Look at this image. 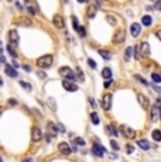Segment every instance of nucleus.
<instances>
[{
	"label": "nucleus",
	"instance_id": "obj_28",
	"mask_svg": "<svg viewBox=\"0 0 161 162\" xmlns=\"http://www.w3.org/2000/svg\"><path fill=\"white\" fill-rule=\"evenodd\" d=\"M134 52H136V54H134V58H136V59H140V55H141V50H140V44H138V45L136 46V48H134Z\"/></svg>",
	"mask_w": 161,
	"mask_h": 162
},
{
	"label": "nucleus",
	"instance_id": "obj_47",
	"mask_svg": "<svg viewBox=\"0 0 161 162\" xmlns=\"http://www.w3.org/2000/svg\"><path fill=\"white\" fill-rule=\"evenodd\" d=\"M89 103H91V104H92V107H93V109H95V107H96V102H95V100H93L92 97H89Z\"/></svg>",
	"mask_w": 161,
	"mask_h": 162
},
{
	"label": "nucleus",
	"instance_id": "obj_46",
	"mask_svg": "<svg viewBox=\"0 0 161 162\" xmlns=\"http://www.w3.org/2000/svg\"><path fill=\"white\" fill-rule=\"evenodd\" d=\"M153 89H154L156 92H158V93L161 94V88H160V86H157V85H153Z\"/></svg>",
	"mask_w": 161,
	"mask_h": 162
},
{
	"label": "nucleus",
	"instance_id": "obj_55",
	"mask_svg": "<svg viewBox=\"0 0 161 162\" xmlns=\"http://www.w3.org/2000/svg\"><path fill=\"white\" fill-rule=\"evenodd\" d=\"M2 111H3V110H2V109H0V116H2Z\"/></svg>",
	"mask_w": 161,
	"mask_h": 162
},
{
	"label": "nucleus",
	"instance_id": "obj_26",
	"mask_svg": "<svg viewBox=\"0 0 161 162\" xmlns=\"http://www.w3.org/2000/svg\"><path fill=\"white\" fill-rule=\"evenodd\" d=\"M106 128H107V133H110V134H113V135H119V131H117L113 125H107Z\"/></svg>",
	"mask_w": 161,
	"mask_h": 162
},
{
	"label": "nucleus",
	"instance_id": "obj_40",
	"mask_svg": "<svg viewBox=\"0 0 161 162\" xmlns=\"http://www.w3.org/2000/svg\"><path fill=\"white\" fill-rule=\"evenodd\" d=\"M72 23H74V28H75V31L78 30L79 27V24H78V20H76V17H72Z\"/></svg>",
	"mask_w": 161,
	"mask_h": 162
},
{
	"label": "nucleus",
	"instance_id": "obj_56",
	"mask_svg": "<svg viewBox=\"0 0 161 162\" xmlns=\"http://www.w3.org/2000/svg\"><path fill=\"white\" fill-rule=\"evenodd\" d=\"M24 2H27V3H28V2H30V0H24Z\"/></svg>",
	"mask_w": 161,
	"mask_h": 162
},
{
	"label": "nucleus",
	"instance_id": "obj_25",
	"mask_svg": "<svg viewBox=\"0 0 161 162\" xmlns=\"http://www.w3.org/2000/svg\"><path fill=\"white\" fill-rule=\"evenodd\" d=\"M102 76L105 79H110L112 78V70L109 68H105V69L102 70Z\"/></svg>",
	"mask_w": 161,
	"mask_h": 162
},
{
	"label": "nucleus",
	"instance_id": "obj_38",
	"mask_svg": "<svg viewBox=\"0 0 161 162\" xmlns=\"http://www.w3.org/2000/svg\"><path fill=\"white\" fill-rule=\"evenodd\" d=\"M154 9L158 10V11H161V0H157L156 3H154Z\"/></svg>",
	"mask_w": 161,
	"mask_h": 162
},
{
	"label": "nucleus",
	"instance_id": "obj_3",
	"mask_svg": "<svg viewBox=\"0 0 161 162\" xmlns=\"http://www.w3.org/2000/svg\"><path fill=\"white\" fill-rule=\"evenodd\" d=\"M60 75L65 79H69V80H74L75 79V74L72 72L71 68H68V66H62V68H60Z\"/></svg>",
	"mask_w": 161,
	"mask_h": 162
},
{
	"label": "nucleus",
	"instance_id": "obj_59",
	"mask_svg": "<svg viewBox=\"0 0 161 162\" xmlns=\"http://www.w3.org/2000/svg\"><path fill=\"white\" fill-rule=\"evenodd\" d=\"M160 118H161V117H160Z\"/></svg>",
	"mask_w": 161,
	"mask_h": 162
},
{
	"label": "nucleus",
	"instance_id": "obj_50",
	"mask_svg": "<svg viewBox=\"0 0 161 162\" xmlns=\"http://www.w3.org/2000/svg\"><path fill=\"white\" fill-rule=\"evenodd\" d=\"M23 68H24L26 70H27V72H30V70H31V68H30L28 65H23Z\"/></svg>",
	"mask_w": 161,
	"mask_h": 162
},
{
	"label": "nucleus",
	"instance_id": "obj_24",
	"mask_svg": "<svg viewBox=\"0 0 161 162\" xmlns=\"http://www.w3.org/2000/svg\"><path fill=\"white\" fill-rule=\"evenodd\" d=\"M151 135H153V140H156L157 142L161 141V131H160V130H154Z\"/></svg>",
	"mask_w": 161,
	"mask_h": 162
},
{
	"label": "nucleus",
	"instance_id": "obj_39",
	"mask_svg": "<svg viewBox=\"0 0 161 162\" xmlns=\"http://www.w3.org/2000/svg\"><path fill=\"white\" fill-rule=\"evenodd\" d=\"M88 65H89L92 69H95V68H96V64H95V61H93V59H88Z\"/></svg>",
	"mask_w": 161,
	"mask_h": 162
},
{
	"label": "nucleus",
	"instance_id": "obj_54",
	"mask_svg": "<svg viewBox=\"0 0 161 162\" xmlns=\"http://www.w3.org/2000/svg\"><path fill=\"white\" fill-rule=\"evenodd\" d=\"M79 3H85V2H88V0H78Z\"/></svg>",
	"mask_w": 161,
	"mask_h": 162
},
{
	"label": "nucleus",
	"instance_id": "obj_41",
	"mask_svg": "<svg viewBox=\"0 0 161 162\" xmlns=\"http://www.w3.org/2000/svg\"><path fill=\"white\" fill-rule=\"evenodd\" d=\"M126 149H127V154H132L134 151V147L130 145V144H127V145H126Z\"/></svg>",
	"mask_w": 161,
	"mask_h": 162
},
{
	"label": "nucleus",
	"instance_id": "obj_23",
	"mask_svg": "<svg viewBox=\"0 0 161 162\" xmlns=\"http://www.w3.org/2000/svg\"><path fill=\"white\" fill-rule=\"evenodd\" d=\"M141 23H143V26H151V23H153L151 16H143Z\"/></svg>",
	"mask_w": 161,
	"mask_h": 162
},
{
	"label": "nucleus",
	"instance_id": "obj_44",
	"mask_svg": "<svg viewBox=\"0 0 161 162\" xmlns=\"http://www.w3.org/2000/svg\"><path fill=\"white\" fill-rule=\"evenodd\" d=\"M27 11H28V14H30V16H34V14H36V10L33 9L31 6H28V9H27Z\"/></svg>",
	"mask_w": 161,
	"mask_h": 162
},
{
	"label": "nucleus",
	"instance_id": "obj_36",
	"mask_svg": "<svg viewBox=\"0 0 161 162\" xmlns=\"http://www.w3.org/2000/svg\"><path fill=\"white\" fill-rule=\"evenodd\" d=\"M76 31L79 32V35H81V37H85V35H86V32H85V28L81 27V26L78 27V30H76Z\"/></svg>",
	"mask_w": 161,
	"mask_h": 162
},
{
	"label": "nucleus",
	"instance_id": "obj_52",
	"mask_svg": "<svg viewBox=\"0 0 161 162\" xmlns=\"http://www.w3.org/2000/svg\"><path fill=\"white\" fill-rule=\"evenodd\" d=\"M157 104H158V106L161 107V97H160V99H158V100H157Z\"/></svg>",
	"mask_w": 161,
	"mask_h": 162
},
{
	"label": "nucleus",
	"instance_id": "obj_18",
	"mask_svg": "<svg viewBox=\"0 0 161 162\" xmlns=\"http://www.w3.org/2000/svg\"><path fill=\"white\" fill-rule=\"evenodd\" d=\"M6 74H7V76H10V78H16V76H17V70L14 69L13 66L6 65Z\"/></svg>",
	"mask_w": 161,
	"mask_h": 162
},
{
	"label": "nucleus",
	"instance_id": "obj_14",
	"mask_svg": "<svg viewBox=\"0 0 161 162\" xmlns=\"http://www.w3.org/2000/svg\"><path fill=\"white\" fill-rule=\"evenodd\" d=\"M130 32H132V35L134 38L138 37L140 35V32H141V27H140V24L138 23H133L132 24V27H130Z\"/></svg>",
	"mask_w": 161,
	"mask_h": 162
},
{
	"label": "nucleus",
	"instance_id": "obj_31",
	"mask_svg": "<svg viewBox=\"0 0 161 162\" xmlns=\"http://www.w3.org/2000/svg\"><path fill=\"white\" fill-rule=\"evenodd\" d=\"M16 23H19V24H24L26 27H30V26H31V23H30V21H27V20H24V19H19V20H16Z\"/></svg>",
	"mask_w": 161,
	"mask_h": 162
},
{
	"label": "nucleus",
	"instance_id": "obj_12",
	"mask_svg": "<svg viewBox=\"0 0 161 162\" xmlns=\"http://www.w3.org/2000/svg\"><path fill=\"white\" fill-rule=\"evenodd\" d=\"M137 100H138V103H140V106H141L144 110H147L148 107H150V100H148L144 94H137Z\"/></svg>",
	"mask_w": 161,
	"mask_h": 162
},
{
	"label": "nucleus",
	"instance_id": "obj_6",
	"mask_svg": "<svg viewBox=\"0 0 161 162\" xmlns=\"http://www.w3.org/2000/svg\"><path fill=\"white\" fill-rule=\"evenodd\" d=\"M62 88L65 90H68V92H76L78 90V85L74 83L72 80H69V79H65L64 82H62Z\"/></svg>",
	"mask_w": 161,
	"mask_h": 162
},
{
	"label": "nucleus",
	"instance_id": "obj_37",
	"mask_svg": "<svg viewBox=\"0 0 161 162\" xmlns=\"http://www.w3.org/2000/svg\"><path fill=\"white\" fill-rule=\"evenodd\" d=\"M7 52H9V54L13 56V58H16V52L13 51V46L10 45V44H9V46H7Z\"/></svg>",
	"mask_w": 161,
	"mask_h": 162
},
{
	"label": "nucleus",
	"instance_id": "obj_29",
	"mask_svg": "<svg viewBox=\"0 0 161 162\" xmlns=\"http://www.w3.org/2000/svg\"><path fill=\"white\" fill-rule=\"evenodd\" d=\"M20 86H21V88H24L26 90H27V92H30V90H31V85H28L27 82H24V80H20Z\"/></svg>",
	"mask_w": 161,
	"mask_h": 162
},
{
	"label": "nucleus",
	"instance_id": "obj_33",
	"mask_svg": "<svg viewBox=\"0 0 161 162\" xmlns=\"http://www.w3.org/2000/svg\"><path fill=\"white\" fill-rule=\"evenodd\" d=\"M76 72H78L79 82H83V79H85V76H83V74H82V69H81V68H76Z\"/></svg>",
	"mask_w": 161,
	"mask_h": 162
},
{
	"label": "nucleus",
	"instance_id": "obj_42",
	"mask_svg": "<svg viewBox=\"0 0 161 162\" xmlns=\"http://www.w3.org/2000/svg\"><path fill=\"white\" fill-rule=\"evenodd\" d=\"M37 75H38V78H40V79H45L47 78V74H45V72H42V70H40Z\"/></svg>",
	"mask_w": 161,
	"mask_h": 162
},
{
	"label": "nucleus",
	"instance_id": "obj_19",
	"mask_svg": "<svg viewBox=\"0 0 161 162\" xmlns=\"http://www.w3.org/2000/svg\"><path fill=\"white\" fill-rule=\"evenodd\" d=\"M137 145L140 147L141 149H144V151H147L148 148H150V144H148L147 140H138L137 141Z\"/></svg>",
	"mask_w": 161,
	"mask_h": 162
},
{
	"label": "nucleus",
	"instance_id": "obj_7",
	"mask_svg": "<svg viewBox=\"0 0 161 162\" xmlns=\"http://www.w3.org/2000/svg\"><path fill=\"white\" fill-rule=\"evenodd\" d=\"M31 138L34 142H40L42 140V131L38 127H33L31 128Z\"/></svg>",
	"mask_w": 161,
	"mask_h": 162
},
{
	"label": "nucleus",
	"instance_id": "obj_22",
	"mask_svg": "<svg viewBox=\"0 0 161 162\" xmlns=\"http://www.w3.org/2000/svg\"><path fill=\"white\" fill-rule=\"evenodd\" d=\"M132 54H133V48H132V46H127V48L124 50V59L130 61V58H132Z\"/></svg>",
	"mask_w": 161,
	"mask_h": 162
},
{
	"label": "nucleus",
	"instance_id": "obj_27",
	"mask_svg": "<svg viewBox=\"0 0 161 162\" xmlns=\"http://www.w3.org/2000/svg\"><path fill=\"white\" fill-rule=\"evenodd\" d=\"M91 120H92V123L95 125L99 124V116H98L96 113H92V114H91Z\"/></svg>",
	"mask_w": 161,
	"mask_h": 162
},
{
	"label": "nucleus",
	"instance_id": "obj_34",
	"mask_svg": "<svg viewBox=\"0 0 161 162\" xmlns=\"http://www.w3.org/2000/svg\"><path fill=\"white\" fill-rule=\"evenodd\" d=\"M75 144H78V145H85V140L81 138V137H76V138L74 140Z\"/></svg>",
	"mask_w": 161,
	"mask_h": 162
},
{
	"label": "nucleus",
	"instance_id": "obj_48",
	"mask_svg": "<svg viewBox=\"0 0 161 162\" xmlns=\"http://www.w3.org/2000/svg\"><path fill=\"white\" fill-rule=\"evenodd\" d=\"M9 104H11V106H14V104H17V102H16V100H14V99H9Z\"/></svg>",
	"mask_w": 161,
	"mask_h": 162
},
{
	"label": "nucleus",
	"instance_id": "obj_13",
	"mask_svg": "<svg viewBox=\"0 0 161 162\" xmlns=\"http://www.w3.org/2000/svg\"><path fill=\"white\" fill-rule=\"evenodd\" d=\"M58 151H60L62 155H69V154L72 152V149H71V147H69L67 142H61L60 145H58Z\"/></svg>",
	"mask_w": 161,
	"mask_h": 162
},
{
	"label": "nucleus",
	"instance_id": "obj_1",
	"mask_svg": "<svg viewBox=\"0 0 161 162\" xmlns=\"http://www.w3.org/2000/svg\"><path fill=\"white\" fill-rule=\"evenodd\" d=\"M37 65H38V68H41V69H47V68H50L51 65H52V56L51 55L40 56V58L37 59Z\"/></svg>",
	"mask_w": 161,
	"mask_h": 162
},
{
	"label": "nucleus",
	"instance_id": "obj_20",
	"mask_svg": "<svg viewBox=\"0 0 161 162\" xmlns=\"http://www.w3.org/2000/svg\"><path fill=\"white\" fill-rule=\"evenodd\" d=\"M106 20H107V23L110 24V26H117V19H116L113 14H107L106 16Z\"/></svg>",
	"mask_w": 161,
	"mask_h": 162
},
{
	"label": "nucleus",
	"instance_id": "obj_11",
	"mask_svg": "<svg viewBox=\"0 0 161 162\" xmlns=\"http://www.w3.org/2000/svg\"><path fill=\"white\" fill-rule=\"evenodd\" d=\"M9 42L13 44V45L19 44V32L16 31V30H10L9 31Z\"/></svg>",
	"mask_w": 161,
	"mask_h": 162
},
{
	"label": "nucleus",
	"instance_id": "obj_4",
	"mask_svg": "<svg viewBox=\"0 0 161 162\" xmlns=\"http://www.w3.org/2000/svg\"><path fill=\"white\" fill-rule=\"evenodd\" d=\"M120 131H122V134H123L126 138H129V140L134 138V135H136V131H134L132 127H129V125H122V127H120Z\"/></svg>",
	"mask_w": 161,
	"mask_h": 162
},
{
	"label": "nucleus",
	"instance_id": "obj_45",
	"mask_svg": "<svg viewBox=\"0 0 161 162\" xmlns=\"http://www.w3.org/2000/svg\"><path fill=\"white\" fill-rule=\"evenodd\" d=\"M48 102H50V104H51V109H52V110H55L57 106H55V103H54V99H50Z\"/></svg>",
	"mask_w": 161,
	"mask_h": 162
},
{
	"label": "nucleus",
	"instance_id": "obj_57",
	"mask_svg": "<svg viewBox=\"0 0 161 162\" xmlns=\"http://www.w3.org/2000/svg\"><path fill=\"white\" fill-rule=\"evenodd\" d=\"M0 161H2V158H0Z\"/></svg>",
	"mask_w": 161,
	"mask_h": 162
},
{
	"label": "nucleus",
	"instance_id": "obj_53",
	"mask_svg": "<svg viewBox=\"0 0 161 162\" xmlns=\"http://www.w3.org/2000/svg\"><path fill=\"white\" fill-rule=\"evenodd\" d=\"M0 86H3V79H2V76H0Z\"/></svg>",
	"mask_w": 161,
	"mask_h": 162
},
{
	"label": "nucleus",
	"instance_id": "obj_58",
	"mask_svg": "<svg viewBox=\"0 0 161 162\" xmlns=\"http://www.w3.org/2000/svg\"><path fill=\"white\" fill-rule=\"evenodd\" d=\"M9 2H10V0H9Z\"/></svg>",
	"mask_w": 161,
	"mask_h": 162
},
{
	"label": "nucleus",
	"instance_id": "obj_51",
	"mask_svg": "<svg viewBox=\"0 0 161 162\" xmlns=\"http://www.w3.org/2000/svg\"><path fill=\"white\" fill-rule=\"evenodd\" d=\"M116 157H117V155H116V154H110V155H109V158H113V159H115Z\"/></svg>",
	"mask_w": 161,
	"mask_h": 162
},
{
	"label": "nucleus",
	"instance_id": "obj_15",
	"mask_svg": "<svg viewBox=\"0 0 161 162\" xmlns=\"http://www.w3.org/2000/svg\"><path fill=\"white\" fill-rule=\"evenodd\" d=\"M96 11H98V6L95 4H89L86 9V16L88 19H93L95 16H96Z\"/></svg>",
	"mask_w": 161,
	"mask_h": 162
},
{
	"label": "nucleus",
	"instance_id": "obj_9",
	"mask_svg": "<svg viewBox=\"0 0 161 162\" xmlns=\"http://www.w3.org/2000/svg\"><path fill=\"white\" fill-rule=\"evenodd\" d=\"M92 152H93V155H96V157H103L106 152V149H105V147H102L101 144H93Z\"/></svg>",
	"mask_w": 161,
	"mask_h": 162
},
{
	"label": "nucleus",
	"instance_id": "obj_8",
	"mask_svg": "<svg viewBox=\"0 0 161 162\" xmlns=\"http://www.w3.org/2000/svg\"><path fill=\"white\" fill-rule=\"evenodd\" d=\"M102 107L105 110H110V107H112V94L110 93L103 94V97H102Z\"/></svg>",
	"mask_w": 161,
	"mask_h": 162
},
{
	"label": "nucleus",
	"instance_id": "obj_30",
	"mask_svg": "<svg viewBox=\"0 0 161 162\" xmlns=\"http://www.w3.org/2000/svg\"><path fill=\"white\" fill-rule=\"evenodd\" d=\"M134 79H137L138 82H141V85H144V86H147V80H146V79L143 78V76H140V75H134Z\"/></svg>",
	"mask_w": 161,
	"mask_h": 162
},
{
	"label": "nucleus",
	"instance_id": "obj_49",
	"mask_svg": "<svg viewBox=\"0 0 161 162\" xmlns=\"http://www.w3.org/2000/svg\"><path fill=\"white\" fill-rule=\"evenodd\" d=\"M156 35H157V38H158V40L161 41V30H157V31H156Z\"/></svg>",
	"mask_w": 161,
	"mask_h": 162
},
{
	"label": "nucleus",
	"instance_id": "obj_43",
	"mask_svg": "<svg viewBox=\"0 0 161 162\" xmlns=\"http://www.w3.org/2000/svg\"><path fill=\"white\" fill-rule=\"evenodd\" d=\"M112 83H113V82H112L110 79H106V80H105V83H103V86H105V89H106V88H109V86H110Z\"/></svg>",
	"mask_w": 161,
	"mask_h": 162
},
{
	"label": "nucleus",
	"instance_id": "obj_21",
	"mask_svg": "<svg viewBox=\"0 0 161 162\" xmlns=\"http://www.w3.org/2000/svg\"><path fill=\"white\" fill-rule=\"evenodd\" d=\"M99 54L105 61H109L112 58V54L109 51H106V50H99Z\"/></svg>",
	"mask_w": 161,
	"mask_h": 162
},
{
	"label": "nucleus",
	"instance_id": "obj_5",
	"mask_svg": "<svg viewBox=\"0 0 161 162\" xmlns=\"http://www.w3.org/2000/svg\"><path fill=\"white\" fill-rule=\"evenodd\" d=\"M150 117H151V121H153V123L158 121V118L161 117V107L158 106V104H156V106L151 107V113H150Z\"/></svg>",
	"mask_w": 161,
	"mask_h": 162
},
{
	"label": "nucleus",
	"instance_id": "obj_32",
	"mask_svg": "<svg viewBox=\"0 0 161 162\" xmlns=\"http://www.w3.org/2000/svg\"><path fill=\"white\" fill-rule=\"evenodd\" d=\"M151 79L156 82V83H160V82H161V76L158 74H153L151 75Z\"/></svg>",
	"mask_w": 161,
	"mask_h": 162
},
{
	"label": "nucleus",
	"instance_id": "obj_35",
	"mask_svg": "<svg viewBox=\"0 0 161 162\" xmlns=\"http://www.w3.org/2000/svg\"><path fill=\"white\" fill-rule=\"evenodd\" d=\"M110 145H112V148L115 149V151H119V144L116 142L115 140H112V141H110Z\"/></svg>",
	"mask_w": 161,
	"mask_h": 162
},
{
	"label": "nucleus",
	"instance_id": "obj_2",
	"mask_svg": "<svg viewBox=\"0 0 161 162\" xmlns=\"http://www.w3.org/2000/svg\"><path fill=\"white\" fill-rule=\"evenodd\" d=\"M124 40H126V31L124 30H117L115 32V35H113V44L115 45H120V44H123Z\"/></svg>",
	"mask_w": 161,
	"mask_h": 162
},
{
	"label": "nucleus",
	"instance_id": "obj_10",
	"mask_svg": "<svg viewBox=\"0 0 161 162\" xmlns=\"http://www.w3.org/2000/svg\"><path fill=\"white\" fill-rule=\"evenodd\" d=\"M52 24L55 26L57 28H64L65 27V21H64V19H62V16L61 14H55L54 16V19H52Z\"/></svg>",
	"mask_w": 161,
	"mask_h": 162
},
{
	"label": "nucleus",
	"instance_id": "obj_16",
	"mask_svg": "<svg viewBox=\"0 0 161 162\" xmlns=\"http://www.w3.org/2000/svg\"><path fill=\"white\" fill-rule=\"evenodd\" d=\"M140 50H141V55L144 56L150 55V45H148V42H141L140 44Z\"/></svg>",
	"mask_w": 161,
	"mask_h": 162
},
{
	"label": "nucleus",
	"instance_id": "obj_17",
	"mask_svg": "<svg viewBox=\"0 0 161 162\" xmlns=\"http://www.w3.org/2000/svg\"><path fill=\"white\" fill-rule=\"evenodd\" d=\"M47 127H48L50 134H52V135H57V133H58V131H61L60 125H55L54 123H48V124H47Z\"/></svg>",
	"mask_w": 161,
	"mask_h": 162
}]
</instances>
